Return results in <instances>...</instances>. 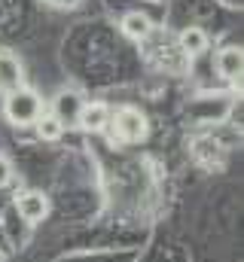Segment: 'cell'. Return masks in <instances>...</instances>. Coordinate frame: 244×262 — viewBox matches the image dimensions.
I'll return each instance as SVG.
<instances>
[{"label":"cell","instance_id":"cell-4","mask_svg":"<svg viewBox=\"0 0 244 262\" xmlns=\"http://www.w3.org/2000/svg\"><path fill=\"white\" fill-rule=\"evenodd\" d=\"M15 210L18 216L28 223V226H37L49 216V198L37 189H28V192H18L15 195Z\"/></svg>","mask_w":244,"mask_h":262},{"label":"cell","instance_id":"cell-6","mask_svg":"<svg viewBox=\"0 0 244 262\" xmlns=\"http://www.w3.org/2000/svg\"><path fill=\"white\" fill-rule=\"evenodd\" d=\"M22 85H25V64L9 49H0V95H9Z\"/></svg>","mask_w":244,"mask_h":262},{"label":"cell","instance_id":"cell-8","mask_svg":"<svg viewBox=\"0 0 244 262\" xmlns=\"http://www.w3.org/2000/svg\"><path fill=\"white\" fill-rule=\"evenodd\" d=\"M208 34L201 31V28H183L180 37H177V46H180L183 55H189V58H195V55H205L208 52Z\"/></svg>","mask_w":244,"mask_h":262},{"label":"cell","instance_id":"cell-3","mask_svg":"<svg viewBox=\"0 0 244 262\" xmlns=\"http://www.w3.org/2000/svg\"><path fill=\"white\" fill-rule=\"evenodd\" d=\"M83 104H86V98H83L79 92H73V89H61L58 95L52 98V110H49V113L58 119L64 128H76V119H79Z\"/></svg>","mask_w":244,"mask_h":262},{"label":"cell","instance_id":"cell-10","mask_svg":"<svg viewBox=\"0 0 244 262\" xmlns=\"http://www.w3.org/2000/svg\"><path fill=\"white\" fill-rule=\"evenodd\" d=\"M34 128H37V137H40V140H49V143L58 140L61 134H64V125H61L52 113H43V116L34 122Z\"/></svg>","mask_w":244,"mask_h":262},{"label":"cell","instance_id":"cell-5","mask_svg":"<svg viewBox=\"0 0 244 262\" xmlns=\"http://www.w3.org/2000/svg\"><path fill=\"white\" fill-rule=\"evenodd\" d=\"M110 107L104 101H86L83 110H79V119H76V128L92 131V134H101V131L110 128Z\"/></svg>","mask_w":244,"mask_h":262},{"label":"cell","instance_id":"cell-9","mask_svg":"<svg viewBox=\"0 0 244 262\" xmlns=\"http://www.w3.org/2000/svg\"><path fill=\"white\" fill-rule=\"evenodd\" d=\"M119 28H122V34L128 37V40H147L150 34H153V21L144 15V12H125L122 15V21H119Z\"/></svg>","mask_w":244,"mask_h":262},{"label":"cell","instance_id":"cell-12","mask_svg":"<svg viewBox=\"0 0 244 262\" xmlns=\"http://www.w3.org/2000/svg\"><path fill=\"white\" fill-rule=\"evenodd\" d=\"M43 3H49V6H55V9H76L83 0H43Z\"/></svg>","mask_w":244,"mask_h":262},{"label":"cell","instance_id":"cell-1","mask_svg":"<svg viewBox=\"0 0 244 262\" xmlns=\"http://www.w3.org/2000/svg\"><path fill=\"white\" fill-rule=\"evenodd\" d=\"M43 113H46V110H43V98H40L34 89H28V85H22V89L3 95V116H6V122L15 125V128H31Z\"/></svg>","mask_w":244,"mask_h":262},{"label":"cell","instance_id":"cell-2","mask_svg":"<svg viewBox=\"0 0 244 262\" xmlns=\"http://www.w3.org/2000/svg\"><path fill=\"white\" fill-rule=\"evenodd\" d=\"M110 137L119 143H140L150 134V122L137 107H119L110 113Z\"/></svg>","mask_w":244,"mask_h":262},{"label":"cell","instance_id":"cell-7","mask_svg":"<svg viewBox=\"0 0 244 262\" xmlns=\"http://www.w3.org/2000/svg\"><path fill=\"white\" fill-rule=\"evenodd\" d=\"M241 70H244V52L238 46H226L217 52V73L229 82H241Z\"/></svg>","mask_w":244,"mask_h":262},{"label":"cell","instance_id":"cell-11","mask_svg":"<svg viewBox=\"0 0 244 262\" xmlns=\"http://www.w3.org/2000/svg\"><path fill=\"white\" fill-rule=\"evenodd\" d=\"M12 180H15V165L6 152H0V189L12 186Z\"/></svg>","mask_w":244,"mask_h":262}]
</instances>
